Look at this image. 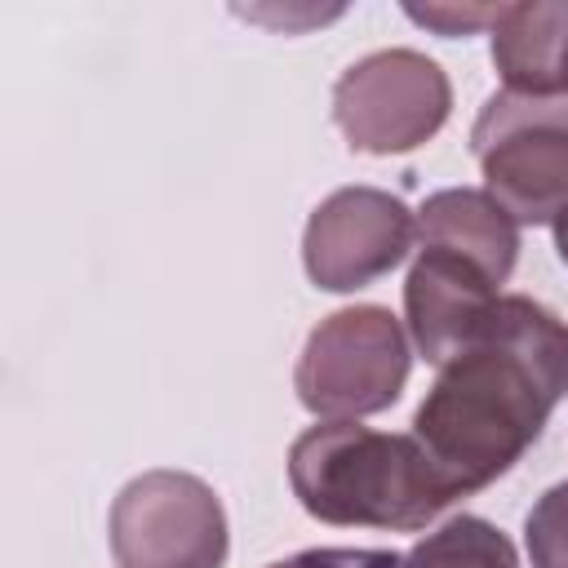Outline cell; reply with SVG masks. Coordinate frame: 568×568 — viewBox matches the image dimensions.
<instances>
[{"mask_svg": "<svg viewBox=\"0 0 568 568\" xmlns=\"http://www.w3.org/2000/svg\"><path fill=\"white\" fill-rule=\"evenodd\" d=\"M568 395V324L537 297L506 293L484 333L457 351L413 413V439L448 497L497 484Z\"/></svg>", "mask_w": 568, "mask_h": 568, "instance_id": "6da1fadb", "label": "cell"}, {"mask_svg": "<svg viewBox=\"0 0 568 568\" xmlns=\"http://www.w3.org/2000/svg\"><path fill=\"white\" fill-rule=\"evenodd\" d=\"M288 488L297 506L333 528L417 532L453 506L413 435L359 422H324L288 444Z\"/></svg>", "mask_w": 568, "mask_h": 568, "instance_id": "7a4b0ae2", "label": "cell"}, {"mask_svg": "<svg viewBox=\"0 0 568 568\" xmlns=\"http://www.w3.org/2000/svg\"><path fill=\"white\" fill-rule=\"evenodd\" d=\"M413 351L390 306L359 302L324 315L293 368L297 404L324 422H359L386 413L408 382Z\"/></svg>", "mask_w": 568, "mask_h": 568, "instance_id": "3957f363", "label": "cell"}, {"mask_svg": "<svg viewBox=\"0 0 568 568\" xmlns=\"http://www.w3.org/2000/svg\"><path fill=\"white\" fill-rule=\"evenodd\" d=\"M470 151L484 191L519 226H555L568 213V98L493 93L470 124Z\"/></svg>", "mask_w": 568, "mask_h": 568, "instance_id": "277c9868", "label": "cell"}, {"mask_svg": "<svg viewBox=\"0 0 568 568\" xmlns=\"http://www.w3.org/2000/svg\"><path fill=\"white\" fill-rule=\"evenodd\" d=\"M115 568H226L231 532L217 493L191 470H142L106 519Z\"/></svg>", "mask_w": 568, "mask_h": 568, "instance_id": "5b68a950", "label": "cell"}, {"mask_svg": "<svg viewBox=\"0 0 568 568\" xmlns=\"http://www.w3.org/2000/svg\"><path fill=\"white\" fill-rule=\"evenodd\" d=\"M453 111L444 67L417 49H377L333 84V124L364 155H404L430 142Z\"/></svg>", "mask_w": 568, "mask_h": 568, "instance_id": "8992f818", "label": "cell"}, {"mask_svg": "<svg viewBox=\"0 0 568 568\" xmlns=\"http://www.w3.org/2000/svg\"><path fill=\"white\" fill-rule=\"evenodd\" d=\"M417 235V213L382 186H342L320 200L302 231V266L324 293H355L390 275Z\"/></svg>", "mask_w": 568, "mask_h": 568, "instance_id": "52a82bcc", "label": "cell"}, {"mask_svg": "<svg viewBox=\"0 0 568 568\" xmlns=\"http://www.w3.org/2000/svg\"><path fill=\"white\" fill-rule=\"evenodd\" d=\"M497 288L501 284L470 257L422 244L404 280V324L417 355L444 368L457 351H466L501 302Z\"/></svg>", "mask_w": 568, "mask_h": 568, "instance_id": "ba28073f", "label": "cell"}, {"mask_svg": "<svg viewBox=\"0 0 568 568\" xmlns=\"http://www.w3.org/2000/svg\"><path fill=\"white\" fill-rule=\"evenodd\" d=\"M493 67L506 93L564 98L568 75V0H519L501 4L488 31Z\"/></svg>", "mask_w": 568, "mask_h": 568, "instance_id": "9c48e42d", "label": "cell"}, {"mask_svg": "<svg viewBox=\"0 0 568 568\" xmlns=\"http://www.w3.org/2000/svg\"><path fill=\"white\" fill-rule=\"evenodd\" d=\"M417 244L453 248L484 266L497 284H506L519 262V222L488 191L448 186L426 195V204L417 209Z\"/></svg>", "mask_w": 568, "mask_h": 568, "instance_id": "30bf717a", "label": "cell"}, {"mask_svg": "<svg viewBox=\"0 0 568 568\" xmlns=\"http://www.w3.org/2000/svg\"><path fill=\"white\" fill-rule=\"evenodd\" d=\"M404 568H519V555L493 519L453 515L404 555Z\"/></svg>", "mask_w": 568, "mask_h": 568, "instance_id": "8fae6325", "label": "cell"}, {"mask_svg": "<svg viewBox=\"0 0 568 568\" xmlns=\"http://www.w3.org/2000/svg\"><path fill=\"white\" fill-rule=\"evenodd\" d=\"M524 546L532 568H568V479L532 501L524 519Z\"/></svg>", "mask_w": 568, "mask_h": 568, "instance_id": "7c38bea8", "label": "cell"}, {"mask_svg": "<svg viewBox=\"0 0 568 568\" xmlns=\"http://www.w3.org/2000/svg\"><path fill=\"white\" fill-rule=\"evenodd\" d=\"M404 13L417 22V27H426V31H435V36H444V40H466V36H475V31H493V22L501 18V4H404Z\"/></svg>", "mask_w": 568, "mask_h": 568, "instance_id": "4fadbf2b", "label": "cell"}, {"mask_svg": "<svg viewBox=\"0 0 568 568\" xmlns=\"http://www.w3.org/2000/svg\"><path fill=\"white\" fill-rule=\"evenodd\" d=\"M266 568H404V555L368 550V546H311V550L275 559Z\"/></svg>", "mask_w": 568, "mask_h": 568, "instance_id": "5bb4252c", "label": "cell"}, {"mask_svg": "<svg viewBox=\"0 0 568 568\" xmlns=\"http://www.w3.org/2000/svg\"><path fill=\"white\" fill-rule=\"evenodd\" d=\"M555 248H559V262L568 266V213L555 222Z\"/></svg>", "mask_w": 568, "mask_h": 568, "instance_id": "9a60e30c", "label": "cell"}, {"mask_svg": "<svg viewBox=\"0 0 568 568\" xmlns=\"http://www.w3.org/2000/svg\"><path fill=\"white\" fill-rule=\"evenodd\" d=\"M564 93H568V75H564Z\"/></svg>", "mask_w": 568, "mask_h": 568, "instance_id": "2e32d148", "label": "cell"}]
</instances>
